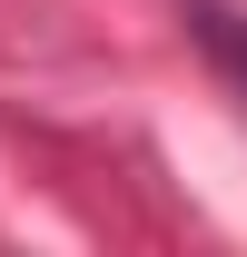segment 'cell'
I'll list each match as a JSON object with an SVG mask.
<instances>
[{
	"instance_id": "obj_1",
	"label": "cell",
	"mask_w": 247,
	"mask_h": 257,
	"mask_svg": "<svg viewBox=\"0 0 247 257\" xmlns=\"http://www.w3.org/2000/svg\"><path fill=\"white\" fill-rule=\"evenodd\" d=\"M198 30H208V50L227 69H247V30H227V10H208V0H198Z\"/></svg>"
}]
</instances>
